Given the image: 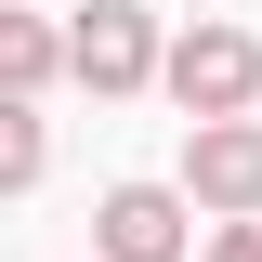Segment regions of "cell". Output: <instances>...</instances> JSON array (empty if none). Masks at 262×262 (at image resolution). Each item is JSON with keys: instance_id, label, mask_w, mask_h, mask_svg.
Listing matches in <instances>:
<instances>
[{"instance_id": "2", "label": "cell", "mask_w": 262, "mask_h": 262, "mask_svg": "<svg viewBox=\"0 0 262 262\" xmlns=\"http://www.w3.org/2000/svg\"><path fill=\"white\" fill-rule=\"evenodd\" d=\"M66 79H92V92H144V79H158V13L92 0V13L66 27Z\"/></svg>"}, {"instance_id": "6", "label": "cell", "mask_w": 262, "mask_h": 262, "mask_svg": "<svg viewBox=\"0 0 262 262\" xmlns=\"http://www.w3.org/2000/svg\"><path fill=\"white\" fill-rule=\"evenodd\" d=\"M27 184H39V118L0 105V196H27Z\"/></svg>"}, {"instance_id": "1", "label": "cell", "mask_w": 262, "mask_h": 262, "mask_svg": "<svg viewBox=\"0 0 262 262\" xmlns=\"http://www.w3.org/2000/svg\"><path fill=\"white\" fill-rule=\"evenodd\" d=\"M158 79L184 92V118L210 131V118H249V92H262V39H236V27H184L158 53Z\"/></svg>"}, {"instance_id": "7", "label": "cell", "mask_w": 262, "mask_h": 262, "mask_svg": "<svg viewBox=\"0 0 262 262\" xmlns=\"http://www.w3.org/2000/svg\"><path fill=\"white\" fill-rule=\"evenodd\" d=\"M210 262H262V223H223V236H210Z\"/></svg>"}, {"instance_id": "4", "label": "cell", "mask_w": 262, "mask_h": 262, "mask_svg": "<svg viewBox=\"0 0 262 262\" xmlns=\"http://www.w3.org/2000/svg\"><path fill=\"white\" fill-rule=\"evenodd\" d=\"M92 262H184V196L170 184H118L92 210Z\"/></svg>"}, {"instance_id": "5", "label": "cell", "mask_w": 262, "mask_h": 262, "mask_svg": "<svg viewBox=\"0 0 262 262\" xmlns=\"http://www.w3.org/2000/svg\"><path fill=\"white\" fill-rule=\"evenodd\" d=\"M39 79H66V27H39V13L0 0V105H27Z\"/></svg>"}, {"instance_id": "3", "label": "cell", "mask_w": 262, "mask_h": 262, "mask_svg": "<svg viewBox=\"0 0 262 262\" xmlns=\"http://www.w3.org/2000/svg\"><path fill=\"white\" fill-rule=\"evenodd\" d=\"M184 210H223V223L262 210V131H249V118H210V131L184 144Z\"/></svg>"}]
</instances>
